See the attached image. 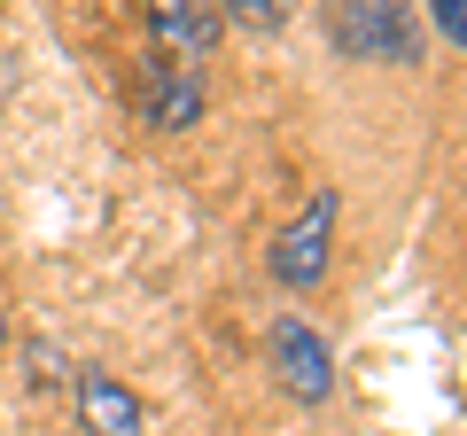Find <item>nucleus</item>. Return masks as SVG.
<instances>
[{"label":"nucleus","instance_id":"5","mask_svg":"<svg viewBox=\"0 0 467 436\" xmlns=\"http://www.w3.org/2000/svg\"><path fill=\"white\" fill-rule=\"evenodd\" d=\"M78 413H86L94 436H140V429H149V405L117 382V374H101V367L78 374Z\"/></svg>","mask_w":467,"mask_h":436},{"label":"nucleus","instance_id":"8","mask_svg":"<svg viewBox=\"0 0 467 436\" xmlns=\"http://www.w3.org/2000/svg\"><path fill=\"white\" fill-rule=\"evenodd\" d=\"M429 24L451 39V47H467V0H429Z\"/></svg>","mask_w":467,"mask_h":436},{"label":"nucleus","instance_id":"7","mask_svg":"<svg viewBox=\"0 0 467 436\" xmlns=\"http://www.w3.org/2000/svg\"><path fill=\"white\" fill-rule=\"evenodd\" d=\"M226 24H242V32H281V0H226Z\"/></svg>","mask_w":467,"mask_h":436},{"label":"nucleus","instance_id":"3","mask_svg":"<svg viewBox=\"0 0 467 436\" xmlns=\"http://www.w3.org/2000/svg\"><path fill=\"white\" fill-rule=\"evenodd\" d=\"M273 374H281V389L296 405H327L335 398V358H327V343H319L304 319H281V327H273Z\"/></svg>","mask_w":467,"mask_h":436},{"label":"nucleus","instance_id":"6","mask_svg":"<svg viewBox=\"0 0 467 436\" xmlns=\"http://www.w3.org/2000/svg\"><path fill=\"white\" fill-rule=\"evenodd\" d=\"M149 118L164 133H187L202 118V78L187 63H149Z\"/></svg>","mask_w":467,"mask_h":436},{"label":"nucleus","instance_id":"2","mask_svg":"<svg viewBox=\"0 0 467 436\" xmlns=\"http://www.w3.org/2000/svg\"><path fill=\"white\" fill-rule=\"evenodd\" d=\"M327 257H335V187H312V202L273 242V281L281 288H319L327 281Z\"/></svg>","mask_w":467,"mask_h":436},{"label":"nucleus","instance_id":"9","mask_svg":"<svg viewBox=\"0 0 467 436\" xmlns=\"http://www.w3.org/2000/svg\"><path fill=\"white\" fill-rule=\"evenodd\" d=\"M0 343H8V312H0Z\"/></svg>","mask_w":467,"mask_h":436},{"label":"nucleus","instance_id":"4","mask_svg":"<svg viewBox=\"0 0 467 436\" xmlns=\"http://www.w3.org/2000/svg\"><path fill=\"white\" fill-rule=\"evenodd\" d=\"M149 32L171 55H211L226 32V0H149Z\"/></svg>","mask_w":467,"mask_h":436},{"label":"nucleus","instance_id":"1","mask_svg":"<svg viewBox=\"0 0 467 436\" xmlns=\"http://www.w3.org/2000/svg\"><path fill=\"white\" fill-rule=\"evenodd\" d=\"M327 39H335L343 63H382V70L420 63V16L405 0H335Z\"/></svg>","mask_w":467,"mask_h":436}]
</instances>
